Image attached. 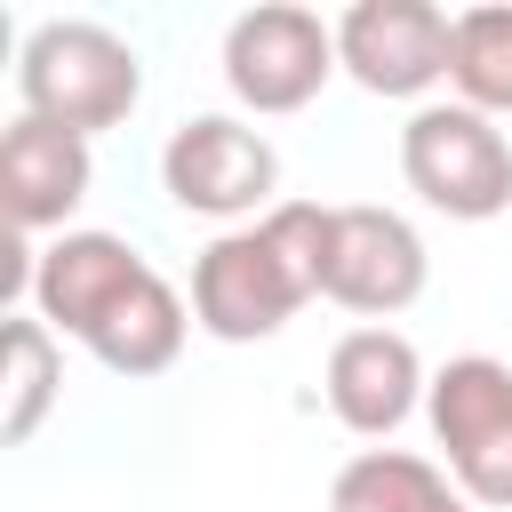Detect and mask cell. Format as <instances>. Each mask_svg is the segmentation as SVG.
I'll return each instance as SVG.
<instances>
[{"mask_svg":"<svg viewBox=\"0 0 512 512\" xmlns=\"http://www.w3.org/2000/svg\"><path fill=\"white\" fill-rule=\"evenodd\" d=\"M184 336H192V304L152 272V280H136V288L112 304V320L88 336V360L112 368V376H128V384H144V376H168V368H176Z\"/></svg>","mask_w":512,"mask_h":512,"instance_id":"7c38bea8","label":"cell"},{"mask_svg":"<svg viewBox=\"0 0 512 512\" xmlns=\"http://www.w3.org/2000/svg\"><path fill=\"white\" fill-rule=\"evenodd\" d=\"M400 176L408 192L448 224H488L512 208V136L472 104H416L400 128Z\"/></svg>","mask_w":512,"mask_h":512,"instance_id":"3957f363","label":"cell"},{"mask_svg":"<svg viewBox=\"0 0 512 512\" xmlns=\"http://www.w3.org/2000/svg\"><path fill=\"white\" fill-rule=\"evenodd\" d=\"M136 280H152V264H144L120 232H56V240L32 256V312H40L56 336L88 344Z\"/></svg>","mask_w":512,"mask_h":512,"instance_id":"30bf717a","label":"cell"},{"mask_svg":"<svg viewBox=\"0 0 512 512\" xmlns=\"http://www.w3.org/2000/svg\"><path fill=\"white\" fill-rule=\"evenodd\" d=\"M424 424H432L440 472L480 512H512V360L496 352L440 360L424 392Z\"/></svg>","mask_w":512,"mask_h":512,"instance_id":"277c9868","label":"cell"},{"mask_svg":"<svg viewBox=\"0 0 512 512\" xmlns=\"http://www.w3.org/2000/svg\"><path fill=\"white\" fill-rule=\"evenodd\" d=\"M432 280V256H424V232L400 216V208H376V200H352L328 216V264H320V296L360 312V328H392V312H408Z\"/></svg>","mask_w":512,"mask_h":512,"instance_id":"52a82bcc","label":"cell"},{"mask_svg":"<svg viewBox=\"0 0 512 512\" xmlns=\"http://www.w3.org/2000/svg\"><path fill=\"white\" fill-rule=\"evenodd\" d=\"M328 512H480V504L440 472V456L360 448V456L328 480Z\"/></svg>","mask_w":512,"mask_h":512,"instance_id":"4fadbf2b","label":"cell"},{"mask_svg":"<svg viewBox=\"0 0 512 512\" xmlns=\"http://www.w3.org/2000/svg\"><path fill=\"white\" fill-rule=\"evenodd\" d=\"M448 88H456V104H472V112H488V120L512 112V8H504V0L456 16Z\"/></svg>","mask_w":512,"mask_h":512,"instance_id":"9a60e30c","label":"cell"},{"mask_svg":"<svg viewBox=\"0 0 512 512\" xmlns=\"http://www.w3.org/2000/svg\"><path fill=\"white\" fill-rule=\"evenodd\" d=\"M336 72H344L336 64V24H320L296 0H256L224 24V88L256 120L304 112Z\"/></svg>","mask_w":512,"mask_h":512,"instance_id":"8992f818","label":"cell"},{"mask_svg":"<svg viewBox=\"0 0 512 512\" xmlns=\"http://www.w3.org/2000/svg\"><path fill=\"white\" fill-rule=\"evenodd\" d=\"M320 392H328V416H336L352 440H392V432L424 408L432 368H424V352H416L400 328H344V336L328 344Z\"/></svg>","mask_w":512,"mask_h":512,"instance_id":"9c48e42d","label":"cell"},{"mask_svg":"<svg viewBox=\"0 0 512 512\" xmlns=\"http://www.w3.org/2000/svg\"><path fill=\"white\" fill-rule=\"evenodd\" d=\"M160 192L184 216L240 232V224H264L280 208V152L264 128H248L232 112H192L160 144Z\"/></svg>","mask_w":512,"mask_h":512,"instance_id":"7a4b0ae2","label":"cell"},{"mask_svg":"<svg viewBox=\"0 0 512 512\" xmlns=\"http://www.w3.org/2000/svg\"><path fill=\"white\" fill-rule=\"evenodd\" d=\"M16 96L48 128L104 136L144 104V56L96 16H48L16 48Z\"/></svg>","mask_w":512,"mask_h":512,"instance_id":"6da1fadb","label":"cell"},{"mask_svg":"<svg viewBox=\"0 0 512 512\" xmlns=\"http://www.w3.org/2000/svg\"><path fill=\"white\" fill-rule=\"evenodd\" d=\"M56 392H64L56 328H48L40 312H16V320H8V376H0V440H8V448H24V440L48 424Z\"/></svg>","mask_w":512,"mask_h":512,"instance_id":"5bb4252c","label":"cell"},{"mask_svg":"<svg viewBox=\"0 0 512 512\" xmlns=\"http://www.w3.org/2000/svg\"><path fill=\"white\" fill-rule=\"evenodd\" d=\"M312 296L320 288L304 280V264L280 248L272 224L216 232L192 256V328L216 336V344H264V336H280Z\"/></svg>","mask_w":512,"mask_h":512,"instance_id":"5b68a950","label":"cell"},{"mask_svg":"<svg viewBox=\"0 0 512 512\" xmlns=\"http://www.w3.org/2000/svg\"><path fill=\"white\" fill-rule=\"evenodd\" d=\"M88 184H96L88 136L48 128L32 112L8 120V136H0V208L24 240L32 232H72V208L88 200Z\"/></svg>","mask_w":512,"mask_h":512,"instance_id":"8fae6325","label":"cell"},{"mask_svg":"<svg viewBox=\"0 0 512 512\" xmlns=\"http://www.w3.org/2000/svg\"><path fill=\"white\" fill-rule=\"evenodd\" d=\"M448 40H456V16L432 0H352L336 16L344 80L384 104H424L448 80Z\"/></svg>","mask_w":512,"mask_h":512,"instance_id":"ba28073f","label":"cell"}]
</instances>
